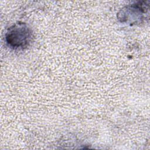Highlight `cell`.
<instances>
[{
  "label": "cell",
  "mask_w": 150,
  "mask_h": 150,
  "mask_svg": "<svg viewBox=\"0 0 150 150\" xmlns=\"http://www.w3.org/2000/svg\"><path fill=\"white\" fill-rule=\"evenodd\" d=\"M32 39V31L25 23H15L8 28L5 34L6 43L13 49H24L29 45Z\"/></svg>",
  "instance_id": "obj_1"
}]
</instances>
